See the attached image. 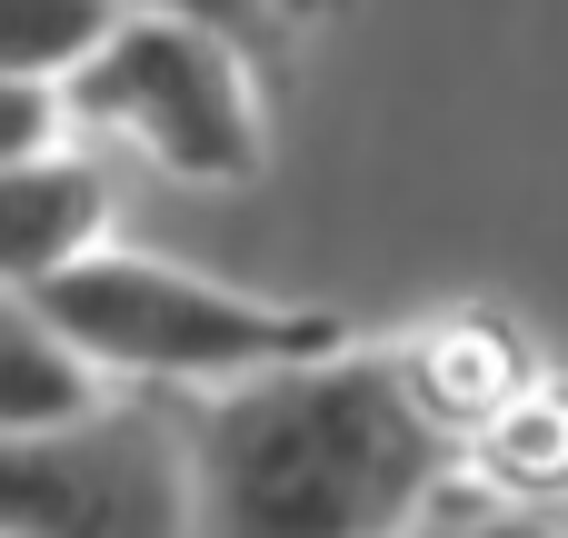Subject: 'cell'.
I'll return each instance as SVG.
<instances>
[{"mask_svg":"<svg viewBox=\"0 0 568 538\" xmlns=\"http://www.w3.org/2000/svg\"><path fill=\"white\" fill-rule=\"evenodd\" d=\"M180 449L200 538H389L449 479V429H429L399 359L220 389L180 419Z\"/></svg>","mask_w":568,"mask_h":538,"instance_id":"obj_1","label":"cell"},{"mask_svg":"<svg viewBox=\"0 0 568 538\" xmlns=\"http://www.w3.org/2000/svg\"><path fill=\"white\" fill-rule=\"evenodd\" d=\"M40 319L90 369H120V379H200V389L220 379V389H250V379L339 359V319L210 290V280H190L170 260H140V250H90L80 270H60L40 290Z\"/></svg>","mask_w":568,"mask_h":538,"instance_id":"obj_2","label":"cell"},{"mask_svg":"<svg viewBox=\"0 0 568 538\" xmlns=\"http://www.w3.org/2000/svg\"><path fill=\"white\" fill-rule=\"evenodd\" d=\"M70 120L120 130L140 160L180 180H250L260 170V100L230 40L190 20H120L100 60L70 80Z\"/></svg>","mask_w":568,"mask_h":538,"instance_id":"obj_3","label":"cell"},{"mask_svg":"<svg viewBox=\"0 0 568 538\" xmlns=\"http://www.w3.org/2000/svg\"><path fill=\"white\" fill-rule=\"evenodd\" d=\"M0 538H200L190 449L140 409L0 439Z\"/></svg>","mask_w":568,"mask_h":538,"instance_id":"obj_4","label":"cell"},{"mask_svg":"<svg viewBox=\"0 0 568 538\" xmlns=\"http://www.w3.org/2000/svg\"><path fill=\"white\" fill-rule=\"evenodd\" d=\"M110 230V190L90 160H30V170H0V290L40 300L60 270H80Z\"/></svg>","mask_w":568,"mask_h":538,"instance_id":"obj_5","label":"cell"},{"mask_svg":"<svg viewBox=\"0 0 568 538\" xmlns=\"http://www.w3.org/2000/svg\"><path fill=\"white\" fill-rule=\"evenodd\" d=\"M399 379H409V399L429 409V429H499L529 389H539V369H529V349L499 329V319H439V329H419L409 339V359H399Z\"/></svg>","mask_w":568,"mask_h":538,"instance_id":"obj_6","label":"cell"},{"mask_svg":"<svg viewBox=\"0 0 568 538\" xmlns=\"http://www.w3.org/2000/svg\"><path fill=\"white\" fill-rule=\"evenodd\" d=\"M90 379H100V369L40 319V300L0 290V439H50V429L100 419Z\"/></svg>","mask_w":568,"mask_h":538,"instance_id":"obj_7","label":"cell"},{"mask_svg":"<svg viewBox=\"0 0 568 538\" xmlns=\"http://www.w3.org/2000/svg\"><path fill=\"white\" fill-rule=\"evenodd\" d=\"M130 10L110 0H0V80L20 90H60L100 60V40L120 30Z\"/></svg>","mask_w":568,"mask_h":538,"instance_id":"obj_8","label":"cell"},{"mask_svg":"<svg viewBox=\"0 0 568 538\" xmlns=\"http://www.w3.org/2000/svg\"><path fill=\"white\" fill-rule=\"evenodd\" d=\"M479 459H489V479H499L509 499H568V389L539 379V389L479 439Z\"/></svg>","mask_w":568,"mask_h":538,"instance_id":"obj_9","label":"cell"},{"mask_svg":"<svg viewBox=\"0 0 568 538\" xmlns=\"http://www.w3.org/2000/svg\"><path fill=\"white\" fill-rule=\"evenodd\" d=\"M110 10H130V20H190L210 40H230V50H270V30H280L270 0H110Z\"/></svg>","mask_w":568,"mask_h":538,"instance_id":"obj_10","label":"cell"},{"mask_svg":"<svg viewBox=\"0 0 568 538\" xmlns=\"http://www.w3.org/2000/svg\"><path fill=\"white\" fill-rule=\"evenodd\" d=\"M60 120H70V90H20V80H0V170L50 160Z\"/></svg>","mask_w":568,"mask_h":538,"instance_id":"obj_11","label":"cell"},{"mask_svg":"<svg viewBox=\"0 0 568 538\" xmlns=\"http://www.w3.org/2000/svg\"><path fill=\"white\" fill-rule=\"evenodd\" d=\"M449 538H568V529H549V519H469V529H449Z\"/></svg>","mask_w":568,"mask_h":538,"instance_id":"obj_12","label":"cell"},{"mask_svg":"<svg viewBox=\"0 0 568 538\" xmlns=\"http://www.w3.org/2000/svg\"><path fill=\"white\" fill-rule=\"evenodd\" d=\"M280 20H320V10H339V0H270Z\"/></svg>","mask_w":568,"mask_h":538,"instance_id":"obj_13","label":"cell"}]
</instances>
